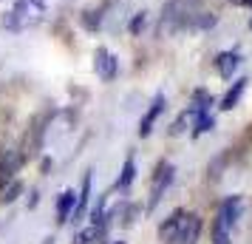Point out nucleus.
Returning a JSON list of instances; mask_svg holds the SVG:
<instances>
[{"label":"nucleus","mask_w":252,"mask_h":244,"mask_svg":"<svg viewBox=\"0 0 252 244\" xmlns=\"http://www.w3.org/2000/svg\"><path fill=\"white\" fill-rule=\"evenodd\" d=\"M198 3L201 0H170L161 12L159 20V35H173V32H182V29H193L198 20Z\"/></svg>","instance_id":"nucleus-1"},{"label":"nucleus","mask_w":252,"mask_h":244,"mask_svg":"<svg viewBox=\"0 0 252 244\" xmlns=\"http://www.w3.org/2000/svg\"><path fill=\"white\" fill-rule=\"evenodd\" d=\"M46 17V3L43 0H17L12 9L3 17V29L9 32H26V29H34L43 23Z\"/></svg>","instance_id":"nucleus-2"},{"label":"nucleus","mask_w":252,"mask_h":244,"mask_svg":"<svg viewBox=\"0 0 252 244\" xmlns=\"http://www.w3.org/2000/svg\"><path fill=\"white\" fill-rule=\"evenodd\" d=\"M241 216V199L229 196L221 202V208L216 213V224H213V244H229V233H232V224Z\"/></svg>","instance_id":"nucleus-3"},{"label":"nucleus","mask_w":252,"mask_h":244,"mask_svg":"<svg viewBox=\"0 0 252 244\" xmlns=\"http://www.w3.org/2000/svg\"><path fill=\"white\" fill-rule=\"evenodd\" d=\"M173 176H176V168H173V162H159L156 174H153V182H150V202H148L150 210L159 205L161 196H164V190L173 185Z\"/></svg>","instance_id":"nucleus-4"},{"label":"nucleus","mask_w":252,"mask_h":244,"mask_svg":"<svg viewBox=\"0 0 252 244\" xmlns=\"http://www.w3.org/2000/svg\"><path fill=\"white\" fill-rule=\"evenodd\" d=\"M94 71H96L105 82H111L116 77V71H119V60H116L108 48L99 46L96 51H94Z\"/></svg>","instance_id":"nucleus-5"},{"label":"nucleus","mask_w":252,"mask_h":244,"mask_svg":"<svg viewBox=\"0 0 252 244\" xmlns=\"http://www.w3.org/2000/svg\"><path fill=\"white\" fill-rule=\"evenodd\" d=\"M164 105H167V100H164V94H156L153 97V103H150V108L145 111V116L139 119V137H148L150 131H153V125H156V119L161 116V111H164Z\"/></svg>","instance_id":"nucleus-6"},{"label":"nucleus","mask_w":252,"mask_h":244,"mask_svg":"<svg viewBox=\"0 0 252 244\" xmlns=\"http://www.w3.org/2000/svg\"><path fill=\"white\" fill-rule=\"evenodd\" d=\"M198 233H201V219L190 213V216H184L182 227H179V233H176L173 242L176 244H195L198 242Z\"/></svg>","instance_id":"nucleus-7"},{"label":"nucleus","mask_w":252,"mask_h":244,"mask_svg":"<svg viewBox=\"0 0 252 244\" xmlns=\"http://www.w3.org/2000/svg\"><path fill=\"white\" fill-rule=\"evenodd\" d=\"M241 66V54L238 51H221L216 57V71L224 77V80H232V74L238 71Z\"/></svg>","instance_id":"nucleus-8"},{"label":"nucleus","mask_w":252,"mask_h":244,"mask_svg":"<svg viewBox=\"0 0 252 244\" xmlns=\"http://www.w3.org/2000/svg\"><path fill=\"white\" fill-rule=\"evenodd\" d=\"M184 216H187L184 210H173L170 219H164V224L159 227V239L161 242H173V239H176V233H179V227H182Z\"/></svg>","instance_id":"nucleus-9"},{"label":"nucleus","mask_w":252,"mask_h":244,"mask_svg":"<svg viewBox=\"0 0 252 244\" xmlns=\"http://www.w3.org/2000/svg\"><path fill=\"white\" fill-rule=\"evenodd\" d=\"M88 196H91V174H85L82 179V190L77 193V202H74V210H71V219L80 221L85 216V210H88Z\"/></svg>","instance_id":"nucleus-10"},{"label":"nucleus","mask_w":252,"mask_h":244,"mask_svg":"<svg viewBox=\"0 0 252 244\" xmlns=\"http://www.w3.org/2000/svg\"><path fill=\"white\" fill-rule=\"evenodd\" d=\"M247 77H238V80L232 82V88H229L227 94H224V100H221V105H218V108H221V111H232V108H235V105H238V100H241V94L247 91Z\"/></svg>","instance_id":"nucleus-11"},{"label":"nucleus","mask_w":252,"mask_h":244,"mask_svg":"<svg viewBox=\"0 0 252 244\" xmlns=\"http://www.w3.org/2000/svg\"><path fill=\"white\" fill-rule=\"evenodd\" d=\"M74 202H77V193L74 190H63L60 193V199H57V221L60 224H65V221L71 219V210H74Z\"/></svg>","instance_id":"nucleus-12"},{"label":"nucleus","mask_w":252,"mask_h":244,"mask_svg":"<svg viewBox=\"0 0 252 244\" xmlns=\"http://www.w3.org/2000/svg\"><path fill=\"white\" fill-rule=\"evenodd\" d=\"M193 119H195L193 137H201V134H207V131L216 128V116L210 114V111H201V108H195V105H193Z\"/></svg>","instance_id":"nucleus-13"},{"label":"nucleus","mask_w":252,"mask_h":244,"mask_svg":"<svg viewBox=\"0 0 252 244\" xmlns=\"http://www.w3.org/2000/svg\"><path fill=\"white\" fill-rule=\"evenodd\" d=\"M23 165V156L17 151H6L3 156H0V176L3 179H9V176H14V171Z\"/></svg>","instance_id":"nucleus-14"},{"label":"nucleus","mask_w":252,"mask_h":244,"mask_svg":"<svg viewBox=\"0 0 252 244\" xmlns=\"http://www.w3.org/2000/svg\"><path fill=\"white\" fill-rule=\"evenodd\" d=\"M133 179H136V162H133V156H127L125 165H122V174L116 179V187L119 190H127V187L133 185Z\"/></svg>","instance_id":"nucleus-15"},{"label":"nucleus","mask_w":252,"mask_h":244,"mask_svg":"<svg viewBox=\"0 0 252 244\" xmlns=\"http://www.w3.org/2000/svg\"><path fill=\"white\" fill-rule=\"evenodd\" d=\"M99 233H102V227H88V230H82L80 236H77V239H74V244H91L94 239H96V236H99Z\"/></svg>","instance_id":"nucleus-16"},{"label":"nucleus","mask_w":252,"mask_h":244,"mask_svg":"<svg viewBox=\"0 0 252 244\" xmlns=\"http://www.w3.org/2000/svg\"><path fill=\"white\" fill-rule=\"evenodd\" d=\"M20 190H23V185H20V182H12V185H9V190H3V196H0V202H14Z\"/></svg>","instance_id":"nucleus-17"},{"label":"nucleus","mask_w":252,"mask_h":244,"mask_svg":"<svg viewBox=\"0 0 252 244\" xmlns=\"http://www.w3.org/2000/svg\"><path fill=\"white\" fill-rule=\"evenodd\" d=\"M145 23H148V17H145V12H139L133 20H130V35H139L142 29H145Z\"/></svg>","instance_id":"nucleus-18"},{"label":"nucleus","mask_w":252,"mask_h":244,"mask_svg":"<svg viewBox=\"0 0 252 244\" xmlns=\"http://www.w3.org/2000/svg\"><path fill=\"white\" fill-rule=\"evenodd\" d=\"M238 6H252V0H235Z\"/></svg>","instance_id":"nucleus-19"},{"label":"nucleus","mask_w":252,"mask_h":244,"mask_svg":"<svg viewBox=\"0 0 252 244\" xmlns=\"http://www.w3.org/2000/svg\"><path fill=\"white\" fill-rule=\"evenodd\" d=\"M114 244H125V242H114Z\"/></svg>","instance_id":"nucleus-20"},{"label":"nucleus","mask_w":252,"mask_h":244,"mask_svg":"<svg viewBox=\"0 0 252 244\" xmlns=\"http://www.w3.org/2000/svg\"><path fill=\"white\" fill-rule=\"evenodd\" d=\"M250 29H252V20H250Z\"/></svg>","instance_id":"nucleus-21"}]
</instances>
